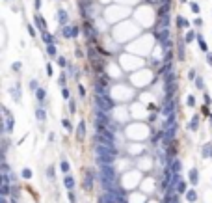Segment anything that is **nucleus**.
Instances as JSON below:
<instances>
[{"label": "nucleus", "instance_id": "f257e3e1", "mask_svg": "<svg viewBox=\"0 0 212 203\" xmlns=\"http://www.w3.org/2000/svg\"><path fill=\"white\" fill-rule=\"evenodd\" d=\"M97 106H99V110H102V112L108 114L115 106V103H114V99L110 97V95H97Z\"/></svg>", "mask_w": 212, "mask_h": 203}, {"label": "nucleus", "instance_id": "f03ea898", "mask_svg": "<svg viewBox=\"0 0 212 203\" xmlns=\"http://www.w3.org/2000/svg\"><path fill=\"white\" fill-rule=\"evenodd\" d=\"M2 112H4V130H6V134H11V130H13V127H15L13 116L8 110V106H2Z\"/></svg>", "mask_w": 212, "mask_h": 203}, {"label": "nucleus", "instance_id": "7ed1b4c3", "mask_svg": "<svg viewBox=\"0 0 212 203\" xmlns=\"http://www.w3.org/2000/svg\"><path fill=\"white\" fill-rule=\"evenodd\" d=\"M9 95H11L13 103H21V99H22V93H21V84L11 86V88H9Z\"/></svg>", "mask_w": 212, "mask_h": 203}, {"label": "nucleus", "instance_id": "20e7f679", "mask_svg": "<svg viewBox=\"0 0 212 203\" xmlns=\"http://www.w3.org/2000/svg\"><path fill=\"white\" fill-rule=\"evenodd\" d=\"M93 181H95V173L91 170L86 171V179H84V188L86 190H91L93 188Z\"/></svg>", "mask_w": 212, "mask_h": 203}, {"label": "nucleus", "instance_id": "39448f33", "mask_svg": "<svg viewBox=\"0 0 212 203\" xmlns=\"http://www.w3.org/2000/svg\"><path fill=\"white\" fill-rule=\"evenodd\" d=\"M56 21L60 23V26H67L69 23V15L65 9H60V11H56Z\"/></svg>", "mask_w": 212, "mask_h": 203}, {"label": "nucleus", "instance_id": "423d86ee", "mask_svg": "<svg viewBox=\"0 0 212 203\" xmlns=\"http://www.w3.org/2000/svg\"><path fill=\"white\" fill-rule=\"evenodd\" d=\"M35 99H37L39 106L47 104V103H45V101H47V90H45V88H39L37 91H35Z\"/></svg>", "mask_w": 212, "mask_h": 203}, {"label": "nucleus", "instance_id": "0eeeda50", "mask_svg": "<svg viewBox=\"0 0 212 203\" xmlns=\"http://www.w3.org/2000/svg\"><path fill=\"white\" fill-rule=\"evenodd\" d=\"M188 181H190V185H194V186L199 183V171H197V168H192L188 171Z\"/></svg>", "mask_w": 212, "mask_h": 203}, {"label": "nucleus", "instance_id": "6e6552de", "mask_svg": "<svg viewBox=\"0 0 212 203\" xmlns=\"http://www.w3.org/2000/svg\"><path fill=\"white\" fill-rule=\"evenodd\" d=\"M34 21H35V26L41 30V32H45V30H47V21H45V19H43L39 13H35V15H34Z\"/></svg>", "mask_w": 212, "mask_h": 203}, {"label": "nucleus", "instance_id": "1a4fd4ad", "mask_svg": "<svg viewBox=\"0 0 212 203\" xmlns=\"http://www.w3.org/2000/svg\"><path fill=\"white\" fill-rule=\"evenodd\" d=\"M63 185H65V188H67V190H74V185H77V181H74V177H73V175L65 173V177H63Z\"/></svg>", "mask_w": 212, "mask_h": 203}, {"label": "nucleus", "instance_id": "9d476101", "mask_svg": "<svg viewBox=\"0 0 212 203\" xmlns=\"http://www.w3.org/2000/svg\"><path fill=\"white\" fill-rule=\"evenodd\" d=\"M35 118H37V121H39V123L47 121V110H45L43 106H37V108H35Z\"/></svg>", "mask_w": 212, "mask_h": 203}, {"label": "nucleus", "instance_id": "9b49d317", "mask_svg": "<svg viewBox=\"0 0 212 203\" xmlns=\"http://www.w3.org/2000/svg\"><path fill=\"white\" fill-rule=\"evenodd\" d=\"M201 156H203V159H212V144L208 142V144H205L203 147H201Z\"/></svg>", "mask_w": 212, "mask_h": 203}, {"label": "nucleus", "instance_id": "f8f14e48", "mask_svg": "<svg viewBox=\"0 0 212 203\" xmlns=\"http://www.w3.org/2000/svg\"><path fill=\"white\" fill-rule=\"evenodd\" d=\"M173 110H175V104H173V101H171V99H168V101H166V106L162 108V112H164L166 116H169V114H173Z\"/></svg>", "mask_w": 212, "mask_h": 203}, {"label": "nucleus", "instance_id": "ddd939ff", "mask_svg": "<svg viewBox=\"0 0 212 203\" xmlns=\"http://www.w3.org/2000/svg\"><path fill=\"white\" fill-rule=\"evenodd\" d=\"M171 170H173V173H180V170H183V162H180L179 159H175V160H171V166H169Z\"/></svg>", "mask_w": 212, "mask_h": 203}, {"label": "nucleus", "instance_id": "4468645a", "mask_svg": "<svg viewBox=\"0 0 212 203\" xmlns=\"http://www.w3.org/2000/svg\"><path fill=\"white\" fill-rule=\"evenodd\" d=\"M41 39H43V43H45V45H54V37H52V34H48L47 30H45V32H41Z\"/></svg>", "mask_w": 212, "mask_h": 203}, {"label": "nucleus", "instance_id": "2eb2a0df", "mask_svg": "<svg viewBox=\"0 0 212 203\" xmlns=\"http://www.w3.org/2000/svg\"><path fill=\"white\" fill-rule=\"evenodd\" d=\"M194 39H197V34H195L194 30H188V32H186V35H184V43L190 45V43H194Z\"/></svg>", "mask_w": 212, "mask_h": 203}, {"label": "nucleus", "instance_id": "dca6fc26", "mask_svg": "<svg viewBox=\"0 0 212 203\" xmlns=\"http://www.w3.org/2000/svg\"><path fill=\"white\" fill-rule=\"evenodd\" d=\"M175 190H177V194H186V192H188V188H186V183L184 181H179L175 185Z\"/></svg>", "mask_w": 212, "mask_h": 203}, {"label": "nucleus", "instance_id": "f3484780", "mask_svg": "<svg viewBox=\"0 0 212 203\" xmlns=\"http://www.w3.org/2000/svg\"><path fill=\"white\" fill-rule=\"evenodd\" d=\"M186 199H188V203H195V201H197V192H195V190H188V192H186Z\"/></svg>", "mask_w": 212, "mask_h": 203}, {"label": "nucleus", "instance_id": "a211bd4d", "mask_svg": "<svg viewBox=\"0 0 212 203\" xmlns=\"http://www.w3.org/2000/svg\"><path fill=\"white\" fill-rule=\"evenodd\" d=\"M77 134H78V138H84V136H86V123H84V121H80V123H78Z\"/></svg>", "mask_w": 212, "mask_h": 203}, {"label": "nucleus", "instance_id": "6ab92c4d", "mask_svg": "<svg viewBox=\"0 0 212 203\" xmlns=\"http://www.w3.org/2000/svg\"><path fill=\"white\" fill-rule=\"evenodd\" d=\"M197 43H199V49L203 50V52H208V47H206V43H205V39H203L201 34H197Z\"/></svg>", "mask_w": 212, "mask_h": 203}, {"label": "nucleus", "instance_id": "aec40b11", "mask_svg": "<svg viewBox=\"0 0 212 203\" xmlns=\"http://www.w3.org/2000/svg\"><path fill=\"white\" fill-rule=\"evenodd\" d=\"M62 35L63 37H73V26H62Z\"/></svg>", "mask_w": 212, "mask_h": 203}, {"label": "nucleus", "instance_id": "412c9836", "mask_svg": "<svg viewBox=\"0 0 212 203\" xmlns=\"http://www.w3.org/2000/svg\"><path fill=\"white\" fill-rule=\"evenodd\" d=\"M199 127V116H194V118H192V121H190V125H188V129L190 130H195Z\"/></svg>", "mask_w": 212, "mask_h": 203}, {"label": "nucleus", "instance_id": "4be33fe9", "mask_svg": "<svg viewBox=\"0 0 212 203\" xmlns=\"http://www.w3.org/2000/svg\"><path fill=\"white\" fill-rule=\"evenodd\" d=\"M28 88H30V91H34V93H35V91L39 90V82H37L35 78H32V80L28 82Z\"/></svg>", "mask_w": 212, "mask_h": 203}, {"label": "nucleus", "instance_id": "5701e85b", "mask_svg": "<svg viewBox=\"0 0 212 203\" xmlns=\"http://www.w3.org/2000/svg\"><path fill=\"white\" fill-rule=\"evenodd\" d=\"M184 45L186 43H180L179 49H177V52H179V60H186V52H184Z\"/></svg>", "mask_w": 212, "mask_h": 203}, {"label": "nucleus", "instance_id": "b1692460", "mask_svg": "<svg viewBox=\"0 0 212 203\" xmlns=\"http://www.w3.org/2000/svg\"><path fill=\"white\" fill-rule=\"evenodd\" d=\"M32 170H30V168H24L22 171H21V177H22V179H32Z\"/></svg>", "mask_w": 212, "mask_h": 203}, {"label": "nucleus", "instance_id": "393cba45", "mask_svg": "<svg viewBox=\"0 0 212 203\" xmlns=\"http://www.w3.org/2000/svg\"><path fill=\"white\" fill-rule=\"evenodd\" d=\"M47 54L52 56V58H58L56 56V47H54V45H47Z\"/></svg>", "mask_w": 212, "mask_h": 203}, {"label": "nucleus", "instance_id": "a878e982", "mask_svg": "<svg viewBox=\"0 0 212 203\" xmlns=\"http://www.w3.org/2000/svg\"><path fill=\"white\" fill-rule=\"evenodd\" d=\"M60 170H62L63 173H69V162L65 160V159H63L62 162H60Z\"/></svg>", "mask_w": 212, "mask_h": 203}, {"label": "nucleus", "instance_id": "bb28decb", "mask_svg": "<svg viewBox=\"0 0 212 203\" xmlns=\"http://www.w3.org/2000/svg\"><path fill=\"white\" fill-rule=\"evenodd\" d=\"M47 175H48V179H50V181H54V175H56V170H54V166H48V168H47Z\"/></svg>", "mask_w": 212, "mask_h": 203}, {"label": "nucleus", "instance_id": "cd10ccee", "mask_svg": "<svg viewBox=\"0 0 212 203\" xmlns=\"http://www.w3.org/2000/svg\"><path fill=\"white\" fill-rule=\"evenodd\" d=\"M58 84L65 88V84H67V77H65V73H60V78H58Z\"/></svg>", "mask_w": 212, "mask_h": 203}, {"label": "nucleus", "instance_id": "c85d7f7f", "mask_svg": "<svg viewBox=\"0 0 212 203\" xmlns=\"http://www.w3.org/2000/svg\"><path fill=\"white\" fill-rule=\"evenodd\" d=\"M188 21H186L184 17H177V26H188Z\"/></svg>", "mask_w": 212, "mask_h": 203}, {"label": "nucleus", "instance_id": "c756f323", "mask_svg": "<svg viewBox=\"0 0 212 203\" xmlns=\"http://www.w3.org/2000/svg\"><path fill=\"white\" fill-rule=\"evenodd\" d=\"M56 63L60 65V67H65V65H69V63H67V60H65L63 56H58V58H56Z\"/></svg>", "mask_w": 212, "mask_h": 203}, {"label": "nucleus", "instance_id": "7c9ffc66", "mask_svg": "<svg viewBox=\"0 0 212 203\" xmlns=\"http://www.w3.org/2000/svg\"><path fill=\"white\" fill-rule=\"evenodd\" d=\"M69 112H71V114L77 112V103H74V99H71V101H69Z\"/></svg>", "mask_w": 212, "mask_h": 203}, {"label": "nucleus", "instance_id": "2f4dec72", "mask_svg": "<svg viewBox=\"0 0 212 203\" xmlns=\"http://www.w3.org/2000/svg\"><path fill=\"white\" fill-rule=\"evenodd\" d=\"M67 197H69V203H77V196H74V192H73V190H69V192H67Z\"/></svg>", "mask_w": 212, "mask_h": 203}, {"label": "nucleus", "instance_id": "473e14b6", "mask_svg": "<svg viewBox=\"0 0 212 203\" xmlns=\"http://www.w3.org/2000/svg\"><path fill=\"white\" fill-rule=\"evenodd\" d=\"M195 86H197L199 90H205V82H203V78H201V77L195 78Z\"/></svg>", "mask_w": 212, "mask_h": 203}, {"label": "nucleus", "instance_id": "72a5a7b5", "mask_svg": "<svg viewBox=\"0 0 212 203\" xmlns=\"http://www.w3.org/2000/svg\"><path fill=\"white\" fill-rule=\"evenodd\" d=\"M21 67H22L21 62H13L11 63V71H13V73H15V71H21Z\"/></svg>", "mask_w": 212, "mask_h": 203}, {"label": "nucleus", "instance_id": "f704fd0d", "mask_svg": "<svg viewBox=\"0 0 212 203\" xmlns=\"http://www.w3.org/2000/svg\"><path fill=\"white\" fill-rule=\"evenodd\" d=\"M188 78L190 80H195V78H197V71H195V69H190L188 71Z\"/></svg>", "mask_w": 212, "mask_h": 203}, {"label": "nucleus", "instance_id": "c9c22d12", "mask_svg": "<svg viewBox=\"0 0 212 203\" xmlns=\"http://www.w3.org/2000/svg\"><path fill=\"white\" fill-rule=\"evenodd\" d=\"M186 104H188V106H195V97H194V95H188V99H186Z\"/></svg>", "mask_w": 212, "mask_h": 203}, {"label": "nucleus", "instance_id": "e433bc0d", "mask_svg": "<svg viewBox=\"0 0 212 203\" xmlns=\"http://www.w3.org/2000/svg\"><path fill=\"white\" fill-rule=\"evenodd\" d=\"M62 125L65 127L67 130H73V127H71V123H69V119H62Z\"/></svg>", "mask_w": 212, "mask_h": 203}, {"label": "nucleus", "instance_id": "4c0bfd02", "mask_svg": "<svg viewBox=\"0 0 212 203\" xmlns=\"http://www.w3.org/2000/svg\"><path fill=\"white\" fill-rule=\"evenodd\" d=\"M203 97H205V104H206V106H210V104H212V97H210L208 93H205Z\"/></svg>", "mask_w": 212, "mask_h": 203}, {"label": "nucleus", "instance_id": "58836bf2", "mask_svg": "<svg viewBox=\"0 0 212 203\" xmlns=\"http://www.w3.org/2000/svg\"><path fill=\"white\" fill-rule=\"evenodd\" d=\"M190 8H192V11H194V13H199V6L195 2H190Z\"/></svg>", "mask_w": 212, "mask_h": 203}, {"label": "nucleus", "instance_id": "ea45409f", "mask_svg": "<svg viewBox=\"0 0 212 203\" xmlns=\"http://www.w3.org/2000/svg\"><path fill=\"white\" fill-rule=\"evenodd\" d=\"M26 32H28L30 35H35V28L32 26V24H28V26H26Z\"/></svg>", "mask_w": 212, "mask_h": 203}, {"label": "nucleus", "instance_id": "a19ab883", "mask_svg": "<svg viewBox=\"0 0 212 203\" xmlns=\"http://www.w3.org/2000/svg\"><path fill=\"white\" fill-rule=\"evenodd\" d=\"M47 75H48V77H52V65H50V63H47Z\"/></svg>", "mask_w": 212, "mask_h": 203}, {"label": "nucleus", "instance_id": "79ce46f5", "mask_svg": "<svg viewBox=\"0 0 212 203\" xmlns=\"http://www.w3.org/2000/svg\"><path fill=\"white\" fill-rule=\"evenodd\" d=\"M62 95H63L65 99H69V90L67 88H62Z\"/></svg>", "mask_w": 212, "mask_h": 203}, {"label": "nucleus", "instance_id": "37998d69", "mask_svg": "<svg viewBox=\"0 0 212 203\" xmlns=\"http://www.w3.org/2000/svg\"><path fill=\"white\" fill-rule=\"evenodd\" d=\"M78 34H80V28L78 26H73V37H77Z\"/></svg>", "mask_w": 212, "mask_h": 203}, {"label": "nucleus", "instance_id": "c03bdc74", "mask_svg": "<svg viewBox=\"0 0 212 203\" xmlns=\"http://www.w3.org/2000/svg\"><path fill=\"white\" fill-rule=\"evenodd\" d=\"M206 63L212 65V52H206Z\"/></svg>", "mask_w": 212, "mask_h": 203}, {"label": "nucleus", "instance_id": "a18cd8bd", "mask_svg": "<svg viewBox=\"0 0 212 203\" xmlns=\"http://www.w3.org/2000/svg\"><path fill=\"white\" fill-rule=\"evenodd\" d=\"M78 93L82 95V97H84V95H86V88H84V86H78Z\"/></svg>", "mask_w": 212, "mask_h": 203}, {"label": "nucleus", "instance_id": "49530a36", "mask_svg": "<svg viewBox=\"0 0 212 203\" xmlns=\"http://www.w3.org/2000/svg\"><path fill=\"white\" fill-rule=\"evenodd\" d=\"M34 6H35V9H39L41 8V0H34Z\"/></svg>", "mask_w": 212, "mask_h": 203}, {"label": "nucleus", "instance_id": "de8ad7c7", "mask_svg": "<svg viewBox=\"0 0 212 203\" xmlns=\"http://www.w3.org/2000/svg\"><path fill=\"white\" fill-rule=\"evenodd\" d=\"M194 24H195V26H201V24H203V21H201V19L197 17V19H195V21H194Z\"/></svg>", "mask_w": 212, "mask_h": 203}, {"label": "nucleus", "instance_id": "09e8293b", "mask_svg": "<svg viewBox=\"0 0 212 203\" xmlns=\"http://www.w3.org/2000/svg\"><path fill=\"white\" fill-rule=\"evenodd\" d=\"M48 140H50V142H54V140H56V136H54V133H50V134H48Z\"/></svg>", "mask_w": 212, "mask_h": 203}, {"label": "nucleus", "instance_id": "8fccbe9b", "mask_svg": "<svg viewBox=\"0 0 212 203\" xmlns=\"http://www.w3.org/2000/svg\"><path fill=\"white\" fill-rule=\"evenodd\" d=\"M0 203H8V199H6V197L2 196V197H0Z\"/></svg>", "mask_w": 212, "mask_h": 203}, {"label": "nucleus", "instance_id": "3c124183", "mask_svg": "<svg viewBox=\"0 0 212 203\" xmlns=\"http://www.w3.org/2000/svg\"><path fill=\"white\" fill-rule=\"evenodd\" d=\"M208 118H210V121H212V114H210V116H208Z\"/></svg>", "mask_w": 212, "mask_h": 203}, {"label": "nucleus", "instance_id": "603ef678", "mask_svg": "<svg viewBox=\"0 0 212 203\" xmlns=\"http://www.w3.org/2000/svg\"><path fill=\"white\" fill-rule=\"evenodd\" d=\"M6 2H11V0H6Z\"/></svg>", "mask_w": 212, "mask_h": 203}]
</instances>
